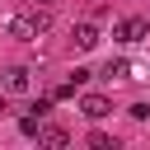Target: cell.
Here are the masks:
<instances>
[{
	"mask_svg": "<svg viewBox=\"0 0 150 150\" xmlns=\"http://www.w3.org/2000/svg\"><path fill=\"white\" fill-rule=\"evenodd\" d=\"M47 28H52V14H47V9H23V14L9 19V38H14V42H38Z\"/></svg>",
	"mask_w": 150,
	"mask_h": 150,
	"instance_id": "cell-1",
	"label": "cell"
},
{
	"mask_svg": "<svg viewBox=\"0 0 150 150\" xmlns=\"http://www.w3.org/2000/svg\"><path fill=\"white\" fill-rule=\"evenodd\" d=\"M70 42H75V52H94L98 47V28L94 23H75L70 28Z\"/></svg>",
	"mask_w": 150,
	"mask_h": 150,
	"instance_id": "cell-4",
	"label": "cell"
},
{
	"mask_svg": "<svg viewBox=\"0 0 150 150\" xmlns=\"http://www.w3.org/2000/svg\"><path fill=\"white\" fill-rule=\"evenodd\" d=\"M80 112H84L89 122H98V117H108V112H112V103H108L103 94H84V98H80Z\"/></svg>",
	"mask_w": 150,
	"mask_h": 150,
	"instance_id": "cell-5",
	"label": "cell"
},
{
	"mask_svg": "<svg viewBox=\"0 0 150 150\" xmlns=\"http://www.w3.org/2000/svg\"><path fill=\"white\" fill-rule=\"evenodd\" d=\"M38 141H42V145H52V150H61V145H66L70 136H66L61 127H38Z\"/></svg>",
	"mask_w": 150,
	"mask_h": 150,
	"instance_id": "cell-7",
	"label": "cell"
},
{
	"mask_svg": "<svg viewBox=\"0 0 150 150\" xmlns=\"http://www.w3.org/2000/svg\"><path fill=\"white\" fill-rule=\"evenodd\" d=\"M0 89H5V94H28V89H33V70H28V66H9L5 80H0Z\"/></svg>",
	"mask_w": 150,
	"mask_h": 150,
	"instance_id": "cell-2",
	"label": "cell"
},
{
	"mask_svg": "<svg viewBox=\"0 0 150 150\" xmlns=\"http://www.w3.org/2000/svg\"><path fill=\"white\" fill-rule=\"evenodd\" d=\"M145 33H150V19H122V23L112 28V38H117V42H141Z\"/></svg>",
	"mask_w": 150,
	"mask_h": 150,
	"instance_id": "cell-3",
	"label": "cell"
},
{
	"mask_svg": "<svg viewBox=\"0 0 150 150\" xmlns=\"http://www.w3.org/2000/svg\"><path fill=\"white\" fill-rule=\"evenodd\" d=\"M103 80H136V75H131V61H122V56L108 61V66H103Z\"/></svg>",
	"mask_w": 150,
	"mask_h": 150,
	"instance_id": "cell-6",
	"label": "cell"
}]
</instances>
